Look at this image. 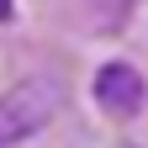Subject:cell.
<instances>
[{
  "instance_id": "cell-3",
  "label": "cell",
  "mask_w": 148,
  "mask_h": 148,
  "mask_svg": "<svg viewBox=\"0 0 148 148\" xmlns=\"http://www.w3.org/2000/svg\"><path fill=\"white\" fill-rule=\"evenodd\" d=\"M5 16H11V0H0V21H5Z\"/></svg>"
},
{
  "instance_id": "cell-1",
  "label": "cell",
  "mask_w": 148,
  "mask_h": 148,
  "mask_svg": "<svg viewBox=\"0 0 148 148\" xmlns=\"http://www.w3.org/2000/svg\"><path fill=\"white\" fill-rule=\"evenodd\" d=\"M58 111V85L53 79H21L0 95V143H21L32 132H42Z\"/></svg>"
},
{
  "instance_id": "cell-4",
  "label": "cell",
  "mask_w": 148,
  "mask_h": 148,
  "mask_svg": "<svg viewBox=\"0 0 148 148\" xmlns=\"http://www.w3.org/2000/svg\"><path fill=\"white\" fill-rule=\"evenodd\" d=\"M0 148H5V143H0Z\"/></svg>"
},
{
  "instance_id": "cell-2",
  "label": "cell",
  "mask_w": 148,
  "mask_h": 148,
  "mask_svg": "<svg viewBox=\"0 0 148 148\" xmlns=\"http://www.w3.org/2000/svg\"><path fill=\"white\" fill-rule=\"evenodd\" d=\"M95 101H101L106 116L127 122V116H138V111H143L148 85H143V74H138L132 64H106V69L95 74Z\"/></svg>"
}]
</instances>
